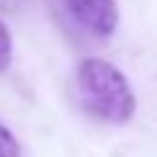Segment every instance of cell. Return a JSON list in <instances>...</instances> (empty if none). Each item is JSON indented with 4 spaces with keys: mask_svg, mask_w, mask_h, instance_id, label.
<instances>
[{
    "mask_svg": "<svg viewBox=\"0 0 157 157\" xmlns=\"http://www.w3.org/2000/svg\"><path fill=\"white\" fill-rule=\"evenodd\" d=\"M77 93L82 106L108 124H126L136 111L129 80L106 59H82L77 67Z\"/></svg>",
    "mask_w": 157,
    "mask_h": 157,
    "instance_id": "6da1fadb",
    "label": "cell"
},
{
    "mask_svg": "<svg viewBox=\"0 0 157 157\" xmlns=\"http://www.w3.org/2000/svg\"><path fill=\"white\" fill-rule=\"evenodd\" d=\"M62 3L77 23H82L98 36H111L119 26L116 0H62Z\"/></svg>",
    "mask_w": 157,
    "mask_h": 157,
    "instance_id": "7a4b0ae2",
    "label": "cell"
},
{
    "mask_svg": "<svg viewBox=\"0 0 157 157\" xmlns=\"http://www.w3.org/2000/svg\"><path fill=\"white\" fill-rule=\"evenodd\" d=\"M10 57H13V36H10L8 26L0 21V72H3V70H8Z\"/></svg>",
    "mask_w": 157,
    "mask_h": 157,
    "instance_id": "3957f363",
    "label": "cell"
},
{
    "mask_svg": "<svg viewBox=\"0 0 157 157\" xmlns=\"http://www.w3.org/2000/svg\"><path fill=\"white\" fill-rule=\"evenodd\" d=\"M0 157H21V147H18L16 136L0 124Z\"/></svg>",
    "mask_w": 157,
    "mask_h": 157,
    "instance_id": "277c9868",
    "label": "cell"
},
{
    "mask_svg": "<svg viewBox=\"0 0 157 157\" xmlns=\"http://www.w3.org/2000/svg\"><path fill=\"white\" fill-rule=\"evenodd\" d=\"M0 5H5V8H8V5H16V0H0Z\"/></svg>",
    "mask_w": 157,
    "mask_h": 157,
    "instance_id": "5b68a950",
    "label": "cell"
}]
</instances>
